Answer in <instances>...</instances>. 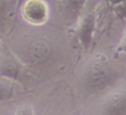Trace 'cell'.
<instances>
[{"instance_id": "obj_4", "label": "cell", "mask_w": 126, "mask_h": 115, "mask_svg": "<svg viewBox=\"0 0 126 115\" xmlns=\"http://www.w3.org/2000/svg\"><path fill=\"white\" fill-rule=\"evenodd\" d=\"M50 53L51 48L47 40L34 39L27 43L24 50H21L20 54L18 53V57L27 65H34L48 60Z\"/></svg>"}, {"instance_id": "obj_2", "label": "cell", "mask_w": 126, "mask_h": 115, "mask_svg": "<svg viewBox=\"0 0 126 115\" xmlns=\"http://www.w3.org/2000/svg\"><path fill=\"white\" fill-rule=\"evenodd\" d=\"M27 73V64L13 50L2 48L0 53V76L21 84V80Z\"/></svg>"}, {"instance_id": "obj_10", "label": "cell", "mask_w": 126, "mask_h": 115, "mask_svg": "<svg viewBox=\"0 0 126 115\" xmlns=\"http://www.w3.org/2000/svg\"><path fill=\"white\" fill-rule=\"evenodd\" d=\"M113 10L120 19L126 18V0H122V1L113 4Z\"/></svg>"}, {"instance_id": "obj_6", "label": "cell", "mask_w": 126, "mask_h": 115, "mask_svg": "<svg viewBox=\"0 0 126 115\" xmlns=\"http://www.w3.org/2000/svg\"><path fill=\"white\" fill-rule=\"evenodd\" d=\"M100 112L103 114H126V90L112 89L101 103Z\"/></svg>"}, {"instance_id": "obj_3", "label": "cell", "mask_w": 126, "mask_h": 115, "mask_svg": "<svg viewBox=\"0 0 126 115\" xmlns=\"http://www.w3.org/2000/svg\"><path fill=\"white\" fill-rule=\"evenodd\" d=\"M19 9L22 19L32 26H42L50 17V8L46 0H22Z\"/></svg>"}, {"instance_id": "obj_9", "label": "cell", "mask_w": 126, "mask_h": 115, "mask_svg": "<svg viewBox=\"0 0 126 115\" xmlns=\"http://www.w3.org/2000/svg\"><path fill=\"white\" fill-rule=\"evenodd\" d=\"M20 83L0 76V103L11 101L18 95Z\"/></svg>"}, {"instance_id": "obj_5", "label": "cell", "mask_w": 126, "mask_h": 115, "mask_svg": "<svg viewBox=\"0 0 126 115\" xmlns=\"http://www.w3.org/2000/svg\"><path fill=\"white\" fill-rule=\"evenodd\" d=\"M96 30V12H83L76 22V37L84 50H89L93 43Z\"/></svg>"}, {"instance_id": "obj_12", "label": "cell", "mask_w": 126, "mask_h": 115, "mask_svg": "<svg viewBox=\"0 0 126 115\" xmlns=\"http://www.w3.org/2000/svg\"><path fill=\"white\" fill-rule=\"evenodd\" d=\"M2 48H3V47H2V46H0V53H1V51H2Z\"/></svg>"}, {"instance_id": "obj_8", "label": "cell", "mask_w": 126, "mask_h": 115, "mask_svg": "<svg viewBox=\"0 0 126 115\" xmlns=\"http://www.w3.org/2000/svg\"><path fill=\"white\" fill-rule=\"evenodd\" d=\"M19 4L20 0H0V32L8 28Z\"/></svg>"}, {"instance_id": "obj_13", "label": "cell", "mask_w": 126, "mask_h": 115, "mask_svg": "<svg viewBox=\"0 0 126 115\" xmlns=\"http://www.w3.org/2000/svg\"><path fill=\"white\" fill-rule=\"evenodd\" d=\"M21 1H22V0H20V2H21Z\"/></svg>"}, {"instance_id": "obj_11", "label": "cell", "mask_w": 126, "mask_h": 115, "mask_svg": "<svg viewBox=\"0 0 126 115\" xmlns=\"http://www.w3.org/2000/svg\"><path fill=\"white\" fill-rule=\"evenodd\" d=\"M116 52L126 55V31H125L124 35L122 37V39H121L120 43H118L117 47H116Z\"/></svg>"}, {"instance_id": "obj_7", "label": "cell", "mask_w": 126, "mask_h": 115, "mask_svg": "<svg viewBox=\"0 0 126 115\" xmlns=\"http://www.w3.org/2000/svg\"><path fill=\"white\" fill-rule=\"evenodd\" d=\"M87 0H61V11L67 22H78Z\"/></svg>"}, {"instance_id": "obj_1", "label": "cell", "mask_w": 126, "mask_h": 115, "mask_svg": "<svg viewBox=\"0 0 126 115\" xmlns=\"http://www.w3.org/2000/svg\"><path fill=\"white\" fill-rule=\"evenodd\" d=\"M118 79V72L109 59L98 54L92 58L85 66L82 74V86L86 94L96 95L112 90Z\"/></svg>"}]
</instances>
